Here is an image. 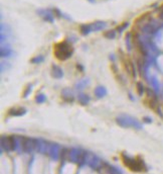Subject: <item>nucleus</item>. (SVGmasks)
<instances>
[{
  "instance_id": "9b49d317",
  "label": "nucleus",
  "mask_w": 163,
  "mask_h": 174,
  "mask_svg": "<svg viewBox=\"0 0 163 174\" xmlns=\"http://www.w3.org/2000/svg\"><path fill=\"white\" fill-rule=\"evenodd\" d=\"M127 26H128V23H123L122 25H120V26H119V28H117V29H118L119 31H122L123 29H125L126 28H127Z\"/></svg>"
},
{
  "instance_id": "7ed1b4c3",
  "label": "nucleus",
  "mask_w": 163,
  "mask_h": 174,
  "mask_svg": "<svg viewBox=\"0 0 163 174\" xmlns=\"http://www.w3.org/2000/svg\"><path fill=\"white\" fill-rule=\"evenodd\" d=\"M20 145H21V148H22V150L24 152L29 153V152H31V151L34 150V149H36V147H37V142L33 139H29V138L23 137V138H21Z\"/></svg>"
},
{
  "instance_id": "f8f14e48",
  "label": "nucleus",
  "mask_w": 163,
  "mask_h": 174,
  "mask_svg": "<svg viewBox=\"0 0 163 174\" xmlns=\"http://www.w3.org/2000/svg\"><path fill=\"white\" fill-rule=\"evenodd\" d=\"M137 86H138V93H139V94H142V91H143V90H141V87H143V86L141 85V83H138Z\"/></svg>"
},
{
  "instance_id": "f257e3e1",
  "label": "nucleus",
  "mask_w": 163,
  "mask_h": 174,
  "mask_svg": "<svg viewBox=\"0 0 163 174\" xmlns=\"http://www.w3.org/2000/svg\"><path fill=\"white\" fill-rule=\"evenodd\" d=\"M74 53V48L67 41H60L53 47V55L60 61H64L69 59Z\"/></svg>"
},
{
  "instance_id": "1a4fd4ad",
  "label": "nucleus",
  "mask_w": 163,
  "mask_h": 174,
  "mask_svg": "<svg viewBox=\"0 0 163 174\" xmlns=\"http://www.w3.org/2000/svg\"><path fill=\"white\" fill-rule=\"evenodd\" d=\"M40 15H42L43 17H45V20H48V21H52V15L50 14V12L48 10H40L39 11Z\"/></svg>"
},
{
  "instance_id": "f03ea898",
  "label": "nucleus",
  "mask_w": 163,
  "mask_h": 174,
  "mask_svg": "<svg viewBox=\"0 0 163 174\" xmlns=\"http://www.w3.org/2000/svg\"><path fill=\"white\" fill-rule=\"evenodd\" d=\"M122 161L124 165L126 167H128L131 171H133V172H144V171L147 170L145 163L139 157H137V158H130V157L125 155V154H122Z\"/></svg>"
},
{
  "instance_id": "0eeeda50",
  "label": "nucleus",
  "mask_w": 163,
  "mask_h": 174,
  "mask_svg": "<svg viewBox=\"0 0 163 174\" xmlns=\"http://www.w3.org/2000/svg\"><path fill=\"white\" fill-rule=\"evenodd\" d=\"M91 31H93L92 24H83V25H81L82 35H88V33H91Z\"/></svg>"
},
{
  "instance_id": "39448f33",
  "label": "nucleus",
  "mask_w": 163,
  "mask_h": 174,
  "mask_svg": "<svg viewBox=\"0 0 163 174\" xmlns=\"http://www.w3.org/2000/svg\"><path fill=\"white\" fill-rule=\"evenodd\" d=\"M146 104L148 105V106L150 107V108L152 109H156L157 107V98H156V95H155V93L152 91V90L150 89H147L146 90Z\"/></svg>"
},
{
  "instance_id": "9d476101",
  "label": "nucleus",
  "mask_w": 163,
  "mask_h": 174,
  "mask_svg": "<svg viewBox=\"0 0 163 174\" xmlns=\"http://www.w3.org/2000/svg\"><path fill=\"white\" fill-rule=\"evenodd\" d=\"M104 36L108 39H114L115 38V31H108L104 33Z\"/></svg>"
},
{
  "instance_id": "423d86ee",
  "label": "nucleus",
  "mask_w": 163,
  "mask_h": 174,
  "mask_svg": "<svg viewBox=\"0 0 163 174\" xmlns=\"http://www.w3.org/2000/svg\"><path fill=\"white\" fill-rule=\"evenodd\" d=\"M123 64L124 67H125L126 71L130 74L131 76H135V70H134V66H133V63L131 61L130 58H128L127 56L123 58Z\"/></svg>"
},
{
  "instance_id": "20e7f679",
  "label": "nucleus",
  "mask_w": 163,
  "mask_h": 174,
  "mask_svg": "<svg viewBox=\"0 0 163 174\" xmlns=\"http://www.w3.org/2000/svg\"><path fill=\"white\" fill-rule=\"evenodd\" d=\"M15 139L12 136H3L1 138V147L6 151H13L15 149Z\"/></svg>"
},
{
  "instance_id": "6e6552de",
  "label": "nucleus",
  "mask_w": 163,
  "mask_h": 174,
  "mask_svg": "<svg viewBox=\"0 0 163 174\" xmlns=\"http://www.w3.org/2000/svg\"><path fill=\"white\" fill-rule=\"evenodd\" d=\"M106 26V23H102V21H98V23H95L92 24V28H93V31H101V29H103Z\"/></svg>"
}]
</instances>
